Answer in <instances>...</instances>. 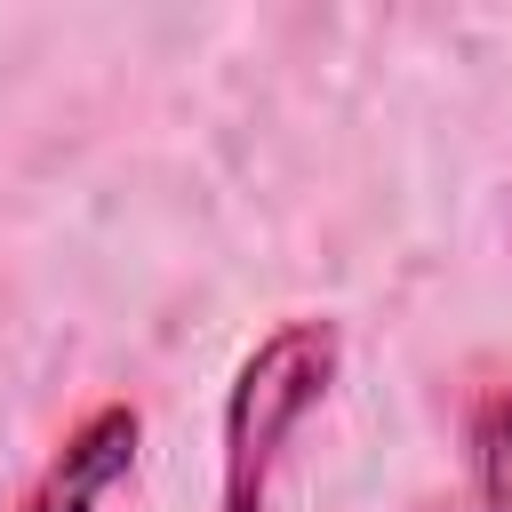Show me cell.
I'll list each match as a JSON object with an SVG mask.
<instances>
[{"label": "cell", "instance_id": "cell-3", "mask_svg": "<svg viewBox=\"0 0 512 512\" xmlns=\"http://www.w3.org/2000/svg\"><path fill=\"white\" fill-rule=\"evenodd\" d=\"M472 488L480 512H512V392H488L472 408Z\"/></svg>", "mask_w": 512, "mask_h": 512}, {"label": "cell", "instance_id": "cell-2", "mask_svg": "<svg viewBox=\"0 0 512 512\" xmlns=\"http://www.w3.org/2000/svg\"><path fill=\"white\" fill-rule=\"evenodd\" d=\"M136 448H144V416H136L128 400L88 408V416L64 432V448L48 456V472L24 488L16 512H104V496L136 472Z\"/></svg>", "mask_w": 512, "mask_h": 512}, {"label": "cell", "instance_id": "cell-1", "mask_svg": "<svg viewBox=\"0 0 512 512\" xmlns=\"http://www.w3.org/2000/svg\"><path fill=\"white\" fill-rule=\"evenodd\" d=\"M344 368V336L336 320H280L224 384V416H216V512H264L280 448L296 440V424L328 400Z\"/></svg>", "mask_w": 512, "mask_h": 512}]
</instances>
